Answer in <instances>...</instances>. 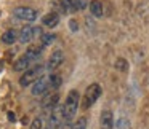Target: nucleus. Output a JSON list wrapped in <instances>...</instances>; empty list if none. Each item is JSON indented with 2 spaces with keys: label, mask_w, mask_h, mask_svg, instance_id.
<instances>
[{
  "label": "nucleus",
  "mask_w": 149,
  "mask_h": 129,
  "mask_svg": "<svg viewBox=\"0 0 149 129\" xmlns=\"http://www.w3.org/2000/svg\"><path fill=\"white\" fill-rule=\"evenodd\" d=\"M79 104H80V94H79V91L77 89H71L68 93L66 100H64V105H63L66 123H71L72 121V118H74L75 113H77Z\"/></svg>",
  "instance_id": "1"
},
{
  "label": "nucleus",
  "mask_w": 149,
  "mask_h": 129,
  "mask_svg": "<svg viewBox=\"0 0 149 129\" xmlns=\"http://www.w3.org/2000/svg\"><path fill=\"white\" fill-rule=\"evenodd\" d=\"M43 70H45V67H43L42 64L31 65V67L23 73V77L19 78V84H21L23 88L34 84L37 80H39V78H42V77H43Z\"/></svg>",
  "instance_id": "2"
},
{
  "label": "nucleus",
  "mask_w": 149,
  "mask_h": 129,
  "mask_svg": "<svg viewBox=\"0 0 149 129\" xmlns=\"http://www.w3.org/2000/svg\"><path fill=\"white\" fill-rule=\"evenodd\" d=\"M47 112H48V118H47V128L45 129H61L63 124L66 123L63 107L58 105L53 110H47Z\"/></svg>",
  "instance_id": "3"
},
{
  "label": "nucleus",
  "mask_w": 149,
  "mask_h": 129,
  "mask_svg": "<svg viewBox=\"0 0 149 129\" xmlns=\"http://www.w3.org/2000/svg\"><path fill=\"white\" fill-rule=\"evenodd\" d=\"M100 96H101V86L100 84L98 83L90 84V86L87 88V91H85V94H84V99H82V108L88 110L98 99H100Z\"/></svg>",
  "instance_id": "4"
},
{
  "label": "nucleus",
  "mask_w": 149,
  "mask_h": 129,
  "mask_svg": "<svg viewBox=\"0 0 149 129\" xmlns=\"http://www.w3.org/2000/svg\"><path fill=\"white\" fill-rule=\"evenodd\" d=\"M13 14H15V18H18L21 21H26V23H32V21H36L39 18L37 10H34L31 7H18L13 10Z\"/></svg>",
  "instance_id": "5"
},
{
  "label": "nucleus",
  "mask_w": 149,
  "mask_h": 129,
  "mask_svg": "<svg viewBox=\"0 0 149 129\" xmlns=\"http://www.w3.org/2000/svg\"><path fill=\"white\" fill-rule=\"evenodd\" d=\"M50 91H53V89L50 88L48 77H42V78H39V80L32 84L31 93H32V96H45L47 93H50Z\"/></svg>",
  "instance_id": "6"
},
{
  "label": "nucleus",
  "mask_w": 149,
  "mask_h": 129,
  "mask_svg": "<svg viewBox=\"0 0 149 129\" xmlns=\"http://www.w3.org/2000/svg\"><path fill=\"white\" fill-rule=\"evenodd\" d=\"M58 102H59V93L56 89L50 91L43 96L42 99V108L43 110H53L55 107H58Z\"/></svg>",
  "instance_id": "7"
},
{
  "label": "nucleus",
  "mask_w": 149,
  "mask_h": 129,
  "mask_svg": "<svg viewBox=\"0 0 149 129\" xmlns=\"http://www.w3.org/2000/svg\"><path fill=\"white\" fill-rule=\"evenodd\" d=\"M63 62H64V53H63L61 49H56V51H53L52 54H50L48 62H47V69H48L50 72H53V70L61 67Z\"/></svg>",
  "instance_id": "8"
},
{
  "label": "nucleus",
  "mask_w": 149,
  "mask_h": 129,
  "mask_svg": "<svg viewBox=\"0 0 149 129\" xmlns=\"http://www.w3.org/2000/svg\"><path fill=\"white\" fill-rule=\"evenodd\" d=\"M34 35H36V27L32 26H26L19 30V42L21 43H29L34 40Z\"/></svg>",
  "instance_id": "9"
},
{
  "label": "nucleus",
  "mask_w": 149,
  "mask_h": 129,
  "mask_svg": "<svg viewBox=\"0 0 149 129\" xmlns=\"http://www.w3.org/2000/svg\"><path fill=\"white\" fill-rule=\"evenodd\" d=\"M101 129H114V116L111 110H103L101 112Z\"/></svg>",
  "instance_id": "10"
},
{
  "label": "nucleus",
  "mask_w": 149,
  "mask_h": 129,
  "mask_svg": "<svg viewBox=\"0 0 149 129\" xmlns=\"http://www.w3.org/2000/svg\"><path fill=\"white\" fill-rule=\"evenodd\" d=\"M31 64H32V61H31V59L27 58L26 54H23V56H21V58L13 64V70H15V72H26L27 69L31 67Z\"/></svg>",
  "instance_id": "11"
},
{
  "label": "nucleus",
  "mask_w": 149,
  "mask_h": 129,
  "mask_svg": "<svg viewBox=\"0 0 149 129\" xmlns=\"http://www.w3.org/2000/svg\"><path fill=\"white\" fill-rule=\"evenodd\" d=\"M58 23H59V14L56 11H50L48 14H45L42 18V24L47 27H56Z\"/></svg>",
  "instance_id": "12"
},
{
  "label": "nucleus",
  "mask_w": 149,
  "mask_h": 129,
  "mask_svg": "<svg viewBox=\"0 0 149 129\" xmlns=\"http://www.w3.org/2000/svg\"><path fill=\"white\" fill-rule=\"evenodd\" d=\"M18 38H19V34H18L16 30H13V29L7 30V32L2 35V42H3L5 45H13Z\"/></svg>",
  "instance_id": "13"
},
{
  "label": "nucleus",
  "mask_w": 149,
  "mask_h": 129,
  "mask_svg": "<svg viewBox=\"0 0 149 129\" xmlns=\"http://www.w3.org/2000/svg\"><path fill=\"white\" fill-rule=\"evenodd\" d=\"M90 11L95 18H101L103 16V3L100 0H91L90 2Z\"/></svg>",
  "instance_id": "14"
},
{
  "label": "nucleus",
  "mask_w": 149,
  "mask_h": 129,
  "mask_svg": "<svg viewBox=\"0 0 149 129\" xmlns=\"http://www.w3.org/2000/svg\"><path fill=\"white\" fill-rule=\"evenodd\" d=\"M63 7H64V11H69V13H74V11L80 10L79 8V0H61Z\"/></svg>",
  "instance_id": "15"
},
{
  "label": "nucleus",
  "mask_w": 149,
  "mask_h": 129,
  "mask_svg": "<svg viewBox=\"0 0 149 129\" xmlns=\"http://www.w3.org/2000/svg\"><path fill=\"white\" fill-rule=\"evenodd\" d=\"M40 54H42V46H31V48L26 51V56L32 62H36L37 59L40 58Z\"/></svg>",
  "instance_id": "16"
},
{
  "label": "nucleus",
  "mask_w": 149,
  "mask_h": 129,
  "mask_svg": "<svg viewBox=\"0 0 149 129\" xmlns=\"http://www.w3.org/2000/svg\"><path fill=\"white\" fill-rule=\"evenodd\" d=\"M48 83H50V88H52V89H58V88L61 86V83H63L61 75H58V73H52V75L48 77Z\"/></svg>",
  "instance_id": "17"
},
{
  "label": "nucleus",
  "mask_w": 149,
  "mask_h": 129,
  "mask_svg": "<svg viewBox=\"0 0 149 129\" xmlns=\"http://www.w3.org/2000/svg\"><path fill=\"white\" fill-rule=\"evenodd\" d=\"M55 38L56 37L53 35V34H42V35H40V40H39L40 46H42V48H47V46H50L55 42Z\"/></svg>",
  "instance_id": "18"
},
{
  "label": "nucleus",
  "mask_w": 149,
  "mask_h": 129,
  "mask_svg": "<svg viewBox=\"0 0 149 129\" xmlns=\"http://www.w3.org/2000/svg\"><path fill=\"white\" fill-rule=\"evenodd\" d=\"M114 65H116V69H117V70H120V72H127V70H128V62H127L123 58H119Z\"/></svg>",
  "instance_id": "19"
},
{
  "label": "nucleus",
  "mask_w": 149,
  "mask_h": 129,
  "mask_svg": "<svg viewBox=\"0 0 149 129\" xmlns=\"http://www.w3.org/2000/svg\"><path fill=\"white\" fill-rule=\"evenodd\" d=\"M71 129H87V118H85V116H80L75 123H72Z\"/></svg>",
  "instance_id": "20"
},
{
  "label": "nucleus",
  "mask_w": 149,
  "mask_h": 129,
  "mask_svg": "<svg viewBox=\"0 0 149 129\" xmlns=\"http://www.w3.org/2000/svg\"><path fill=\"white\" fill-rule=\"evenodd\" d=\"M42 126H43L42 118H40V116H36V118L32 119V123H31V128L29 129H42Z\"/></svg>",
  "instance_id": "21"
},
{
  "label": "nucleus",
  "mask_w": 149,
  "mask_h": 129,
  "mask_svg": "<svg viewBox=\"0 0 149 129\" xmlns=\"http://www.w3.org/2000/svg\"><path fill=\"white\" fill-rule=\"evenodd\" d=\"M117 129H130V123L127 118H119V121L116 123Z\"/></svg>",
  "instance_id": "22"
},
{
  "label": "nucleus",
  "mask_w": 149,
  "mask_h": 129,
  "mask_svg": "<svg viewBox=\"0 0 149 129\" xmlns=\"http://www.w3.org/2000/svg\"><path fill=\"white\" fill-rule=\"evenodd\" d=\"M69 27H71L72 32H77V30H79V24H77V21H75V19H71V21H69Z\"/></svg>",
  "instance_id": "23"
},
{
  "label": "nucleus",
  "mask_w": 149,
  "mask_h": 129,
  "mask_svg": "<svg viewBox=\"0 0 149 129\" xmlns=\"http://www.w3.org/2000/svg\"><path fill=\"white\" fill-rule=\"evenodd\" d=\"M85 7H87V0H79V8H80V10H84Z\"/></svg>",
  "instance_id": "24"
},
{
  "label": "nucleus",
  "mask_w": 149,
  "mask_h": 129,
  "mask_svg": "<svg viewBox=\"0 0 149 129\" xmlns=\"http://www.w3.org/2000/svg\"><path fill=\"white\" fill-rule=\"evenodd\" d=\"M16 119V116H15L13 112H8V121H15Z\"/></svg>",
  "instance_id": "25"
}]
</instances>
